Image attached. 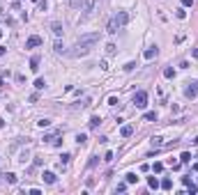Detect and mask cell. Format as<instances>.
I'll list each match as a JSON object with an SVG mask.
<instances>
[{"label":"cell","mask_w":198,"mask_h":195,"mask_svg":"<svg viewBox=\"0 0 198 195\" xmlns=\"http://www.w3.org/2000/svg\"><path fill=\"white\" fill-rule=\"evenodd\" d=\"M97 41H99V35H97V32H92V35H83L81 39L76 41L74 51H69V55H72V57H83V55H88V53L94 48V44H97Z\"/></svg>","instance_id":"cell-1"},{"label":"cell","mask_w":198,"mask_h":195,"mask_svg":"<svg viewBox=\"0 0 198 195\" xmlns=\"http://www.w3.org/2000/svg\"><path fill=\"white\" fill-rule=\"evenodd\" d=\"M127 21H129V14H127V12H118L115 16H111V19H108V23H106V32H108V35H115V32L120 30Z\"/></svg>","instance_id":"cell-2"},{"label":"cell","mask_w":198,"mask_h":195,"mask_svg":"<svg viewBox=\"0 0 198 195\" xmlns=\"http://www.w3.org/2000/svg\"><path fill=\"white\" fill-rule=\"evenodd\" d=\"M134 106L136 108H145L147 106V92H143V90H141V92H136L134 94Z\"/></svg>","instance_id":"cell-3"},{"label":"cell","mask_w":198,"mask_h":195,"mask_svg":"<svg viewBox=\"0 0 198 195\" xmlns=\"http://www.w3.org/2000/svg\"><path fill=\"white\" fill-rule=\"evenodd\" d=\"M184 97H187V99H196V97H198V80H191V83H189V87L184 90Z\"/></svg>","instance_id":"cell-4"},{"label":"cell","mask_w":198,"mask_h":195,"mask_svg":"<svg viewBox=\"0 0 198 195\" xmlns=\"http://www.w3.org/2000/svg\"><path fill=\"white\" fill-rule=\"evenodd\" d=\"M94 5H97V0H83V9L81 12H83L85 16H90L94 12Z\"/></svg>","instance_id":"cell-5"},{"label":"cell","mask_w":198,"mask_h":195,"mask_svg":"<svg viewBox=\"0 0 198 195\" xmlns=\"http://www.w3.org/2000/svg\"><path fill=\"white\" fill-rule=\"evenodd\" d=\"M35 46H42V37L32 35V37H28V41H26V48H35Z\"/></svg>","instance_id":"cell-6"},{"label":"cell","mask_w":198,"mask_h":195,"mask_svg":"<svg viewBox=\"0 0 198 195\" xmlns=\"http://www.w3.org/2000/svg\"><path fill=\"white\" fill-rule=\"evenodd\" d=\"M157 53H159V48H157V46H150L145 53H143V57H145V60H152V57H157Z\"/></svg>","instance_id":"cell-7"},{"label":"cell","mask_w":198,"mask_h":195,"mask_svg":"<svg viewBox=\"0 0 198 195\" xmlns=\"http://www.w3.org/2000/svg\"><path fill=\"white\" fill-rule=\"evenodd\" d=\"M51 30H53V35H55V37H60V35H62V23L53 21V23H51Z\"/></svg>","instance_id":"cell-8"},{"label":"cell","mask_w":198,"mask_h":195,"mask_svg":"<svg viewBox=\"0 0 198 195\" xmlns=\"http://www.w3.org/2000/svg\"><path fill=\"white\" fill-rule=\"evenodd\" d=\"M42 179L46 181V184H55V179H58V177L53 175V172H48V170H46V172H44V175H42Z\"/></svg>","instance_id":"cell-9"},{"label":"cell","mask_w":198,"mask_h":195,"mask_svg":"<svg viewBox=\"0 0 198 195\" xmlns=\"http://www.w3.org/2000/svg\"><path fill=\"white\" fill-rule=\"evenodd\" d=\"M30 69H32V71H37V69H39V55H32V60H30Z\"/></svg>","instance_id":"cell-10"},{"label":"cell","mask_w":198,"mask_h":195,"mask_svg":"<svg viewBox=\"0 0 198 195\" xmlns=\"http://www.w3.org/2000/svg\"><path fill=\"white\" fill-rule=\"evenodd\" d=\"M2 177L7 179V184H16V181H19V177H16L14 172H7V175H2Z\"/></svg>","instance_id":"cell-11"},{"label":"cell","mask_w":198,"mask_h":195,"mask_svg":"<svg viewBox=\"0 0 198 195\" xmlns=\"http://www.w3.org/2000/svg\"><path fill=\"white\" fill-rule=\"evenodd\" d=\"M125 181H127V184H136V181H138V177H136L134 172H127V175H125Z\"/></svg>","instance_id":"cell-12"},{"label":"cell","mask_w":198,"mask_h":195,"mask_svg":"<svg viewBox=\"0 0 198 195\" xmlns=\"http://www.w3.org/2000/svg\"><path fill=\"white\" fill-rule=\"evenodd\" d=\"M147 186H150L152 190H157L159 188V179H157V177H150V179H147Z\"/></svg>","instance_id":"cell-13"},{"label":"cell","mask_w":198,"mask_h":195,"mask_svg":"<svg viewBox=\"0 0 198 195\" xmlns=\"http://www.w3.org/2000/svg\"><path fill=\"white\" fill-rule=\"evenodd\" d=\"M120 133H122V138H129V135L134 133V126H122V131H120Z\"/></svg>","instance_id":"cell-14"},{"label":"cell","mask_w":198,"mask_h":195,"mask_svg":"<svg viewBox=\"0 0 198 195\" xmlns=\"http://www.w3.org/2000/svg\"><path fill=\"white\" fill-rule=\"evenodd\" d=\"M69 159H72V154H62V156H60V163H58V165H60V168H65V165L69 163Z\"/></svg>","instance_id":"cell-15"},{"label":"cell","mask_w":198,"mask_h":195,"mask_svg":"<svg viewBox=\"0 0 198 195\" xmlns=\"http://www.w3.org/2000/svg\"><path fill=\"white\" fill-rule=\"evenodd\" d=\"M159 186H161L164 190H171V188H173V181H171V179H164V181H159Z\"/></svg>","instance_id":"cell-16"},{"label":"cell","mask_w":198,"mask_h":195,"mask_svg":"<svg viewBox=\"0 0 198 195\" xmlns=\"http://www.w3.org/2000/svg\"><path fill=\"white\" fill-rule=\"evenodd\" d=\"M69 5H72L74 9H83V0H69Z\"/></svg>","instance_id":"cell-17"},{"label":"cell","mask_w":198,"mask_h":195,"mask_svg":"<svg viewBox=\"0 0 198 195\" xmlns=\"http://www.w3.org/2000/svg\"><path fill=\"white\" fill-rule=\"evenodd\" d=\"M35 87H37V90H44V87H46V80H44V78H37V80H35Z\"/></svg>","instance_id":"cell-18"},{"label":"cell","mask_w":198,"mask_h":195,"mask_svg":"<svg viewBox=\"0 0 198 195\" xmlns=\"http://www.w3.org/2000/svg\"><path fill=\"white\" fill-rule=\"evenodd\" d=\"M175 16H177L180 21H184V19H187V12H184L182 7H180V9H175Z\"/></svg>","instance_id":"cell-19"},{"label":"cell","mask_w":198,"mask_h":195,"mask_svg":"<svg viewBox=\"0 0 198 195\" xmlns=\"http://www.w3.org/2000/svg\"><path fill=\"white\" fill-rule=\"evenodd\" d=\"M115 51H118L115 44H106V53H108V55H115Z\"/></svg>","instance_id":"cell-20"},{"label":"cell","mask_w":198,"mask_h":195,"mask_svg":"<svg viewBox=\"0 0 198 195\" xmlns=\"http://www.w3.org/2000/svg\"><path fill=\"white\" fill-rule=\"evenodd\" d=\"M76 142H78V145H85V142H88V135H85V133H78V135H76Z\"/></svg>","instance_id":"cell-21"},{"label":"cell","mask_w":198,"mask_h":195,"mask_svg":"<svg viewBox=\"0 0 198 195\" xmlns=\"http://www.w3.org/2000/svg\"><path fill=\"white\" fill-rule=\"evenodd\" d=\"M164 76H166V78H173V76H175V69H173V67H166V69H164Z\"/></svg>","instance_id":"cell-22"},{"label":"cell","mask_w":198,"mask_h":195,"mask_svg":"<svg viewBox=\"0 0 198 195\" xmlns=\"http://www.w3.org/2000/svg\"><path fill=\"white\" fill-rule=\"evenodd\" d=\"M145 122H157V113H145Z\"/></svg>","instance_id":"cell-23"},{"label":"cell","mask_w":198,"mask_h":195,"mask_svg":"<svg viewBox=\"0 0 198 195\" xmlns=\"http://www.w3.org/2000/svg\"><path fill=\"white\" fill-rule=\"evenodd\" d=\"M97 163H99V156H90V161H88V168H94Z\"/></svg>","instance_id":"cell-24"},{"label":"cell","mask_w":198,"mask_h":195,"mask_svg":"<svg viewBox=\"0 0 198 195\" xmlns=\"http://www.w3.org/2000/svg\"><path fill=\"white\" fill-rule=\"evenodd\" d=\"M99 124H101V119H99V117H92V119H90V128H97Z\"/></svg>","instance_id":"cell-25"},{"label":"cell","mask_w":198,"mask_h":195,"mask_svg":"<svg viewBox=\"0 0 198 195\" xmlns=\"http://www.w3.org/2000/svg\"><path fill=\"white\" fill-rule=\"evenodd\" d=\"M55 53H60V55L65 53V46H62V41H55Z\"/></svg>","instance_id":"cell-26"},{"label":"cell","mask_w":198,"mask_h":195,"mask_svg":"<svg viewBox=\"0 0 198 195\" xmlns=\"http://www.w3.org/2000/svg\"><path fill=\"white\" fill-rule=\"evenodd\" d=\"M180 161H182V163H189V161H191V154H189V152H184V154L180 156Z\"/></svg>","instance_id":"cell-27"},{"label":"cell","mask_w":198,"mask_h":195,"mask_svg":"<svg viewBox=\"0 0 198 195\" xmlns=\"http://www.w3.org/2000/svg\"><path fill=\"white\" fill-rule=\"evenodd\" d=\"M134 69H136V62H127L125 64V71H134Z\"/></svg>","instance_id":"cell-28"},{"label":"cell","mask_w":198,"mask_h":195,"mask_svg":"<svg viewBox=\"0 0 198 195\" xmlns=\"http://www.w3.org/2000/svg\"><path fill=\"white\" fill-rule=\"evenodd\" d=\"M161 138H152V147H157V149H159V147H161Z\"/></svg>","instance_id":"cell-29"},{"label":"cell","mask_w":198,"mask_h":195,"mask_svg":"<svg viewBox=\"0 0 198 195\" xmlns=\"http://www.w3.org/2000/svg\"><path fill=\"white\" fill-rule=\"evenodd\" d=\"M48 124H51V122H48V119H39V122H37V126H42V128H46Z\"/></svg>","instance_id":"cell-30"},{"label":"cell","mask_w":198,"mask_h":195,"mask_svg":"<svg viewBox=\"0 0 198 195\" xmlns=\"http://www.w3.org/2000/svg\"><path fill=\"white\" fill-rule=\"evenodd\" d=\"M152 170H154V172H161V170H164V163H154V165H152Z\"/></svg>","instance_id":"cell-31"},{"label":"cell","mask_w":198,"mask_h":195,"mask_svg":"<svg viewBox=\"0 0 198 195\" xmlns=\"http://www.w3.org/2000/svg\"><path fill=\"white\" fill-rule=\"evenodd\" d=\"M118 103H120V101H118V97H108V106H118Z\"/></svg>","instance_id":"cell-32"},{"label":"cell","mask_w":198,"mask_h":195,"mask_svg":"<svg viewBox=\"0 0 198 195\" xmlns=\"http://www.w3.org/2000/svg\"><path fill=\"white\" fill-rule=\"evenodd\" d=\"M115 190H118V193H125V190H127V184H118V188H115Z\"/></svg>","instance_id":"cell-33"},{"label":"cell","mask_w":198,"mask_h":195,"mask_svg":"<svg viewBox=\"0 0 198 195\" xmlns=\"http://www.w3.org/2000/svg\"><path fill=\"white\" fill-rule=\"evenodd\" d=\"M104 161H113V152H106V154H104Z\"/></svg>","instance_id":"cell-34"},{"label":"cell","mask_w":198,"mask_h":195,"mask_svg":"<svg viewBox=\"0 0 198 195\" xmlns=\"http://www.w3.org/2000/svg\"><path fill=\"white\" fill-rule=\"evenodd\" d=\"M182 5H184V7H191V5H193V0H182Z\"/></svg>","instance_id":"cell-35"},{"label":"cell","mask_w":198,"mask_h":195,"mask_svg":"<svg viewBox=\"0 0 198 195\" xmlns=\"http://www.w3.org/2000/svg\"><path fill=\"white\" fill-rule=\"evenodd\" d=\"M5 51H7V48H5V46H0V57L5 55Z\"/></svg>","instance_id":"cell-36"},{"label":"cell","mask_w":198,"mask_h":195,"mask_svg":"<svg viewBox=\"0 0 198 195\" xmlns=\"http://www.w3.org/2000/svg\"><path fill=\"white\" fill-rule=\"evenodd\" d=\"M193 172H198V161H196V163H193Z\"/></svg>","instance_id":"cell-37"},{"label":"cell","mask_w":198,"mask_h":195,"mask_svg":"<svg viewBox=\"0 0 198 195\" xmlns=\"http://www.w3.org/2000/svg\"><path fill=\"white\" fill-rule=\"evenodd\" d=\"M193 57H198V48H196V51H193Z\"/></svg>","instance_id":"cell-38"},{"label":"cell","mask_w":198,"mask_h":195,"mask_svg":"<svg viewBox=\"0 0 198 195\" xmlns=\"http://www.w3.org/2000/svg\"><path fill=\"white\" fill-rule=\"evenodd\" d=\"M193 145H198V135H196V138H193Z\"/></svg>","instance_id":"cell-39"},{"label":"cell","mask_w":198,"mask_h":195,"mask_svg":"<svg viewBox=\"0 0 198 195\" xmlns=\"http://www.w3.org/2000/svg\"><path fill=\"white\" fill-rule=\"evenodd\" d=\"M2 126H5V122H2V119H0V128H2Z\"/></svg>","instance_id":"cell-40"},{"label":"cell","mask_w":198,"mask_h":195,"mask_svg":"<svg viewBox=\"0 0 198 195\" xmlns=\"http://www.w3.org/2000/svg\"><path fill=\"white\" fill-rule=\"evenodd\" d=\"M32 2H39V0H32Z\"/></svg>","instance_id":"cell-41"},{"label":"cell","mask_w":198,"mask_h":195,"mask_svg":"<svg viewBox=\"0 0 198 195\" xmlns=\"http://www.w3.org/2000/svg\"><path fill=\"white\" fill-rule=\"evenodd\" d=\"M0 37H2V30H0Z\"/></svg>","instance_id":"cell-42"}]
</instances>
